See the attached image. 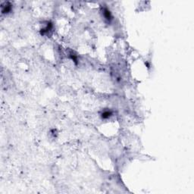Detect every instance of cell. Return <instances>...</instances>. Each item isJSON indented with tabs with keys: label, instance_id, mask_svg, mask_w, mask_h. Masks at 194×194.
<instances>
[{
	"label": "cell",
	"instance_id": "1",
	"mask_svg": "<svg viewBox=\"0 0 194 194\" xmlns=\"http://www.w3.org/2000/svg\"><path fill=\"white\" fill-rule=\"evenodd\" d=\"M11 5L9 2H5L2 5V14H8L11 11Z\"/></svg>",
	"mask_w": 194,
	"mask_h": 194
},
{
	"label": "cell",
	"instance_id": "2",
	"mask_svg": "<svg viewBox=\"0 0 194 194\" xmlns=\"http://www.w3.org/2000/svg\"><path fill=\"white\" fill-rule=\"evenodd\" d=\"M53 24L51 23H48L46 24V26L45 27H43V29L41 30V34L42 35H45V34H47L49 32H50L53 29Z\"/></svg>",
	"mask_w": 194,
	"mask_h": 194
},
{
	"label": "cell",
	"instance_id": "3",
	"mask_svg": "<svg viewBox=\"0 0 194 194\" xmlns=\"http://www.w3.org/2000/svg\"><path fill=\"white\" fill-rule=\"evenodd\" d=\"M112 115V112L110 110H105L102 112L101 114V117L103 119H107L110 118V116Z\"/></svg>",
	"mask_w": 194,
	"mask_h": 194
},
{
	"label": "cell",
	"instance_id": "4",
	"mask_svg": "<svg viewBox=\"0 0 194 194\" xmlns=\"http://www.w3.org/2000/svg\"><path fill=\"white\" fill-rule=\"evenodd\" d=\"M103 14H104V17L106 18V20H108V21H111V20L112 16H111V11H109L108 9H105L103 10Z\"/></svg>",
	"mask_w": 194,
	"mask_h": 194
}]
</instances>
